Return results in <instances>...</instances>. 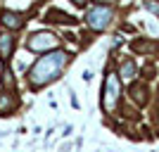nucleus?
I'll return each instance as SVG.
<instances>
[{
  "label": "nucleus",
  "mask_w": 159,
  "mask_h": 152,
  "mask_svg": "<svg viewBox=\"0 0 159 152\" xmlns=\"http://www.w3.org/2000/svg\"><path fill=\"white\" fill-rule=\"evenodd\" d=\"M66 62H69V55H66L64 50H55V53H48L45 57H40V60L31 67V71H29L31 86L40 88V86H48V83L57 81L62 69L66 67Z\"/></svg>",
  "instance_id": "1"
},
{
  "label": "nucleus",
  "mask_w": 159,
  "mask_h": 152,
  "mask_svg": "<svg viewBox=\"0 0 159 152\" xmlns=\"http://www.w3.org/2000/svg\"><path fill=\"white\" fill-rule=\"evenodd\" d=\"M86 24L95 31H105L112 24V7H102V5L90 7L86 12Z\"/></svg>",
  "instance_id": "2"
},
{
  "label": "nucleus",
  "mask_w": 159,
  "mask_h": 152,
  "mask_svg": "<svg viewBox=\"0 0 159 152\" xmlns=\"http://www.w3.org/2000/svg\"><path fill=\"white\" fill-rule=\"evenodd\" d=\"M121 95V81L116 74H109L105 79V98H102V105H105L107 112H112L114 105H116V100Z\"/></svg>",
  "instance_id": "3"
},
{
  "label": "nucleus",
  "mask_w": 159,
  "mask_h": 152,
  "mask_svg": "<svg viewBox=\"0 0 159 152\" xmlns=\"http://www.w3.org/2000/svg\"><path fill=\"white\" fill-rule=\"evenodd\" d=\"M57 45V38H55L52 33H33L31 38H29L26 48L29 50H36V53H43V50H50V48Z\"/></svg>",
  "instance_id": "4"
},
{
  "label": "nucleus",
  "mask_w": 159,
  "mask_h": 152,
  "mask_svg": "<svg viewBox=\"0 0 159 152\" xmlns=\"http://www.w3.org/2000/svg\"><path fill=\"white\" fill-rule=\"evenodd\" d=\"M0 21H2V26H7V29H21L24 26L21 14L19 12H10V10H5V12L0 14Z\"/></svg>",
  "instance_id": "5"
},
{
  "label": "nucleus",
  "mask_w": 159,
  "mask_h": 152,
  "mask_svg": "<svg viewBox=\"0 0 159 152\" xmlns=\"http://www.w3.org/2000/svg\"><path fill=\"white\" fill-rule=\"evenodd\" d=\"M14 53V38L10 36V33H0V57L2 60H10Z\"/></svg>",
  "instance_id": "6"
},
{
  "label": "nucleus",
  "mask_w": 159,
  "mask_h": 152,
  "mask_svg": "<svg viewBox=\"0 0 159 152\" xmlns=\"http://www.w3.org/2000/svg\"><path fill=\"white\" fill-rule=\"evenodd\" d=\"M121 76H126V79H133V76H135V64H133L131 60L124 62V67H121Z\"/></svg>",
  "instance_id": "7"
},
{
  "label": "nucleus",
  "mask_w": 159,
  "mask_h": 152,
  "mask_svg": "<svg viewBox=\"0 0 159 152\" xmlns=\"http://www.w3.org/2000/svg\"><path fill=\"white\" fill-rule=\"evenodd\" d=\"M145 5H147V10H150V12H159V5H154V2H150V0H147Z\"/></svg>",
  "instance_id": "8"
},
{
  "label": "nucleus",
  "mask_w": 159,
  "mask_h": 152,
  "mask_svg": "<svg viewBox=\"0 0 159 152\" xmlns=\"http://www.w3.org/2000/svg\"><path fill=\"white\" fill-rule=\"evenodd\" d=\"M74 5H83V2H86V0H71Z\"/></svg>",
  "instance_id": "9"
},
{
  "label": "nucleus",
  "mask_w": 159,
  "mask_h": 152,
  "mask_svg": "<svg viewBox=\"0 0 159 152\" xmlns=\"http://www.w3.org/2000/svg\"><path fill=\"white\" fill-rule=\"evenodd\" d=\"M62 152H69V147H62Z\"/></svg>",
  "instance_id": "10"
}]
</instances>
